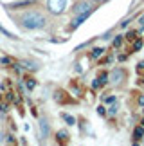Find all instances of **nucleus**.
<instances>
[{"instance_id":"nucleus-1","label":"nucleus","mask_w":144,"mask_h":146,"mask_svg":"<svg viewBox=\"0 0 144 146\" xmlns=\"http://www.w3.org/2000/svg\"><path fill=\"white\" fill-rule=\"evenodd\" d=\"M20 25L25 27V29H42L45 25V16H43L40 11H27L18 18Z\"/></svg>"},{"instance_id":"nucleus-2","label":"nucleus","mask_w":144,"mask_h":146,"mask_svg":"<svg viewBox=\"0 0 144 146\" xmlns=\"http://www.w3.org/2000/svg\"><path fill=\"white\" fill-rule=\"evenodd\" d=\"M47 7L52 15H61L67 7V0H47Z\"/></svg>"},{"instance_id":"nucleus-3","label":"nucleus","mask_w":144,"mask_h":146,"mask_svg":"<svg viewBox=\"0 0 144 146\" xmlns=\"http://www.w3.org/2000/svg\"><path fill=\"white\" fill-rule=\"evenodd\" d=\"M88 11H90V4L88 2H79L74 7V15L77 16V15H85V13H88Z\"/></svg>"},{"instance_id":"nucleus-4","label":"nucleus","mask_w":144,"mask_h":146,"mask_svg":"<svg viewBox=\"0 0 144 146\" xmlns=\"http://www.w3.org/2000/svg\"><path fill=\"white\" fill-rule=\"evenodd\" d=\"M40 137L43 139V137H47L49 135V125H47V119H40Z\"/></svg>"},{"instance_id":"nucleus-5","label":"nucleus","mask_w":144,"mask_h":146,"mask_svg":"<svg viewBox=\"0 0 144 146\" xmlns=\"http://www.w3.org/2000/svg\"><path fill=\"white\" fill-rule=\"evenodd\" d=\"M34 0H20V2H13V4H9L7 7L9 9H18V7H25V5H31Z\"/></svg>"},{"instance_id":"nucleus-6","label":"nucleus","mask_w":144,"mask_h":146,"mask_svg":"<svg viewBox=\"0 0 144 146\" xmlns=\"http://www.w3.org/2000/svg\"><path fill=\"white\" fill-rule=\"evenodd\" d=\"M124 78V72L123 70H119V69H115L112 74H110V80H112V83H119L121 80Z\"/></svg>"},{"instance_id":"nucleus-7","label":"nucleus","mask_w":144,"mask_h":146,"mask_svg":"<svg viewBox=\"0 0 144 146\" xmlns=\"http://www.w3.org/2000/svg\"><path fill=\"white\" fill-rule=\"evenodd\" d=\"M133 137H135V141H139V139L144 137V128L142 126H137L135 130H133Z\"/></svg>"},{"instance_id":"nucleus-8","label":"nucleus","mask_w":144,"mask_h":146,"mask_svg":"<svg viewBox=\"0 0 144 146\" xmlns=\"http://www.w3.org/2000/svg\"><path fill=\"white\" fill-rule=\"evenodd\" d=\"M61 117H63V119L69 123V125H76V119H74L72 115H69V114H61Z\"/></svg>"},{"instance_id":"nucleus-9","label":"nucleus","mask_w":144,"mask_h":146,"mask_svg":"<svg viewBox=\"0 0 144 146\" xmlns=\"http://www.w3.org/2000/svg\"><path fill=\"white\" fill-rule=\"evenodd\" d=\"M103 52H104V50H103V49H99V47H97V49H94V52H92V58H99V56H101Z\"/></svg>"},{"instance_id":"nucleus-10","label":"nucleus","mask_w":144,"mask_h":146,"mask_svg":"<svg viewBox=\"0 0 144 146\" xmlns=\"http://www.w3.org/2000/svg\"><path fill=\"white\" fill-rule=\"evenodd\" d=\"M24 65L27 67V69H36V63H32V61H29V60H25Z\"/></svg>"},{"instance_id":"nucleus-11","label":"nucleus","mask_w":144,"mask_h":146,"mask_svg":"<svg viewBox=\"0 0 144 146\" xmlns=\"http://www.w3.org/2000/svg\"><path fill=\"white\" fill-rule=\"evenodd\" d=\"M0 31H2V33H4V36H7V38H16L15 35H11V33H9V31H5V29H4V27H2V25H0Z\"/></svg>"},{"instance_id":"nucleus-12","label":"nucleus","mask_w":144,"mask_h":146,"mask_svg":"<svg viewBox=\"0 0 144 146\" xmlns=\"http://www.w3.org/2000/svg\"><path fill=\"white\" fill-rule=\"evenodd\" d=\"M141 47H142V40H135L133 49H135V50H141Z\"/></svg>"},{"instance_id":"nucleus-13","label":"nucleus","mask_w":144,"mask_h":146,"mask_svg":"<svg viewBox=\"0 0 144 146\" xmlns=\"http://www.w3.org/2000/svg\"><path fill=\"white\" fill-rule=\"evenodd\" d=\"M121 43H123V38H121V36H117V38L114 40V45H115V47H119Z\"/></svg>"},{"instance_id":"nucleus-14","label":"nucleus","mask_w":144,"mask_h":146,"mask_svg":"<svg viewBox=\"0 0 144 146\" xmlns=\"http://www.w3.org/2000/svg\"><path fill=\"white\" fill-rule=\"evenodd\" d=\"M58 139H59V141H61V139H67V132H58Z\"/></svg>"},{"instance_id":"nucleus-15","label":"nucleus","mask_w":144,"mask_h":146,"mask_svg":"<svg viewBox=\"0 0 144 146\" xmlns=\"http://www.w3.org/2000/svg\"><path fill=\"white\" fill-rule=\"evenodd\" d=\"M34 87H36V83L32 81V80H31V81H27V88H29V90H32Z\"/></svg>"},{"instance_id":"nucleus-16","label":"nucleus","mask_w":144,"mask_h":146,"mask_svg":"<svg viewBox=\"0 0 144 146\" xmlns=\"http://www.w3.org/2000/svg\"><path fill=\"white\" fill-rule=\"evenodd\" d=\"M97 114H99V115H104V114H106V110H104V106H99V108H97Z\"/></svg>"},{"instance_id":"nucleus-17","label":"nucleus","mask_w":144,"mask_h":146,"mask_svg":"<svg viewBox=\"0 0 144 146\" xmlns=\"http://www.w3.org/2000/svg\"><path fill=\"white\" fill-rule=\"evenodd\" d=\"M0 61H2L4 65H9V63H11V58H7V56H5V58H2V60H0Z\"/></svg>"},{"instance_id":"nucleus-18","label":"nucleus","mask_w":144,"mask_h":146,"mask_svg":"<svg viewBox=\"0 0 144 146\" xmlns=\"http://www.w3.org/2000/svg\"><path fill=\"white\" fill-rule=\"evenodd\" d=\"M128 40H135V31H131V33H128Z\"/></svg>"},{"instance_id":"nucleus-19","label":"nucleus","mask_w":144,"mask_h":146,"mask_svg":"<svg viewBox=\"0 0 144 146\" xmlns=\"http://www.w3.org/2000/svg\"><path fill=\"white\" fill-rule=\"evenodd\" d=\"M115 112H117V105H114V106H112V108H110V114H112V115L115 114Z\"/></svg>"},{"instance_id":"nucleus-20","label":"nucleus","mask_w":144,"mask_h":146,"mask_svg":"<svg viewBox=\"0 0 144 146\" xmlns=\"http://www.w3.org/2000/svg\"><path fill=\"white\" fill-rule=\"evenodd\" d=\"M104 101H106V103H114V101H115V98H114V96H110V98H106Z\"/></svg>"},{"instance_id":"nucleus-21","label":"nucleus","mask_w":144,"mask_h":146,"mask_svg":"<svg viewBox=\"0 0 144 146\" xmlns=\"http://www.w3.org/2000/svg\"><path fill=\"white\" fill-rule=\"evenodd\" d=\"M139 105H144V96H141V98H139Z\"/></svg>"},{"instance_id":"nucleus-22","label":"nucleus","mask_w":144,"mask_h":146,"mask_svg":"<svg viewBox=\"0 0 144 146\" xmlns=\"http://www.w3.org/2000/svg\"><path fill=\"white\" fill-rule=\"evenodd\" d=\"M139 69H141V70L144 69V60H142V61H141V63H139Z\"/></svg>"},{"instance_id":"nucleus-23","label":"nucleus","mask_w":144,"mask_h":146,"mask_svg":"<svg viewBox=\"0 0 144 146\" xmlns=\"http://www.w3.org/2000/svg\"><path fill=\"white\" fill-rule=\"evenodd\" d=\"M94 2H104V0H94Z\"/></svg>"},{"instance_id":"nucleus-24","label":"nucleus","mask_w":144,"mask_h":146,"mask_svg":"<svg viewBox=\"0 0 144 146\" xmlns=\"http://www.w3.org/2000/svg\"><path fill=\"white\" fill-rule=\"evenodd\" d=\"M142 126H144V119H142Z\"/></svg>"},{"instance_id":"nucleus-25","label":"nucleus","mask_w":144,"mask_h":146,"mask_svg":"<svg viewBox=\"0 0 144 146\" xmlns=\"http://www.w3.org/2000/svg\"><path fill=\"white\" fill-rule=\"evenodd\" d=\"M142 80H144V78H142Z\"/></svg>"}]
</instances>
